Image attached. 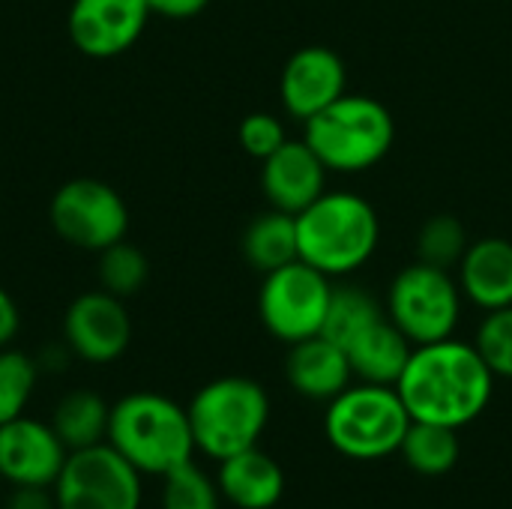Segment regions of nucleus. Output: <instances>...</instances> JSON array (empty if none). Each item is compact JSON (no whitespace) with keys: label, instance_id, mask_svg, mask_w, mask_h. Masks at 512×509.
Wrapping results in <instances>:
<instances>
[{"label":"nucleus","instance_id":"1","mask_svg":"<svg viewBox=\"0 0 512 509\" xmlns=\"http://www.w3.org/2000/svg\"><path fill=\"white\" fill-rule=\"evenodd\" d=\"M411 420L465 429L492 402L495 372L474 345L441 339L417 345L396 384Z\"/></svg>","mask_w":512,"mask_h":509},{"label":"nucleus","instance_id":"2","mask_svg":"<svg viewBox=\"0 0 512 509\" xmlns=\"http://www.w3.org/2000/svg\"><path fill=\"white\" fill-rule=\"evenodd\" d=\"M108 444L141 474L165 477L195 456L189 411L162 393H129L111 405Z\"/></svg>","mask_w":512,"mask_h":509},{"label":"nucleus","instance_id":"3","mask_svg":"<svg viewBox=\"0 0 512 509\" xmlns=\"http://www.w3.org/2000/svg\"><path fill=\"white\" fill-rule=\"evenodd\" d=\"M381 219L357 192H324L297 213L300 261L324 276H348L360 270L378 249Z\"/></svg>","mask_w":512,"mask_h":509},{"label":"nucleus","instance_id":"4","mask_svg":"<svg viewBox=\"0 0 512 509\" xmlns=\"http://www.w3.org/2000/svg\"><path fill=\"white\" fill-rule=\"evenodd\" d=\"M303 126V141L318 153L327 171L342 174L375 168L396 141V120L390 108L360 93L339 96Z\"/></svg>","mask_w":512,"mask_h":509},{"label":"nucleus","instance_id":"5","mask_svg":"<svg viewBox=\"0 0 512 509\" xmlns=\"http://www.w3.org/2000/svg\"><path fill=\"white\" fill-rule=\"evenodd\" d=\"M186 411L195 450L216 462L258 447L270 423V399L264 387L243 375H225L204 384Z\"/></svg>","mask_w":512,"mask_h":509},{"label":"nucleus","instance_id":"6","mask_svg":"<svg viewBox=\"0 0 512 509\" xmlns=\"http://www.w3.org/2000/svg\"><path fill=\"white\" fill-rule=\"evenodd\" d=\"M411 414L396 387L357 384L327 402L324 435L330 447L354 462H378L399 453Z\"/></svg>","mask_w":512,"mask_h":509},{"label":"nucleus","instance_id":"7","mask_svg":"<svg viewBox=\"0 0 512 509\" xmlns=\"http://www.w3.org/2000/svg\"><path fill=\"white\" fill-rule=\"evenodd\" d=\"M462 315V288L450 270L423 261L396 273L387 291V318L408 336V342L429 345L450 339Z\"/></svg>","mask_w":512,"mask_h":509},{"label":"nucleus","instance_id":"8","mask_svg":"<svg viewBox=\"0 0 512 509\" xmlns=\"http://www.w3.org/2000/svg\"><path fill=\"white\" fill-rule=\"evenodd\" d=\"M330 297V276L297 258L279 270L264 273L258 315L270 336H276L285 345H294L321 333Z\"/></svg>","mask_w":512,"mask_h":509},{"label":"nucleus","instance_id":"9","mask_svg":"<svg viewBox=\"0 0 512 509\" xmlns=\"http://www.w3.org/2000/svg\"><path fill=\"white\" fill-rule=\"evenodd\" d=\"M54 498L60 509H141V474L105 441L66 456Z\"/></svg>","mask_w":512,"mask_h":509},{"label":"nucleus","instance_id":"10","mask_svg":"<svg viewBox=\"0 0 512 509\" xmlns=\"http://www.w3.org/2000/svg\"><path fill=\"white\" fill-rule=\"evenodd\" d=\"M51 225L69 246L102 252L111 243L126 240L129 210L114 186L93 177H78L54 192Z\"/></svg>","mask_w":512,"mask_h":509},{"label":"nucleus","instance_id":"11","mask_svg":"<svg viewBox=\"0 0 512 509\" xmlns=\"http://www.w3.org/2000/svg\"><path fill=\"white\" fill-rule=\"evenodd\" d=\"M63 339L84 363H114L126 354L132 339V321L123 300L108 291H87L75 297L63 315Z\"/></svg>","mask_w":512,"mask_h":509},{"label":"nucleus","instance_id":"12","mask_svg":"<svg viewBox=\"0 0 512 509\" xmlns=\"http://www.w3.org/2000/svg\"><path fill=\"white\" fill-rule=\"evenodd\" d=\"M147 0H75L69 6V39L72 45L93 57L108 60L129 51L150 18Z\"/></svg>","mask_w":512,"mask_h":509},{"label":"nucleus","instance_id":"13","mask_svg":"<svg viewBox=\"0 0 512 509\" xmlns=\"http://www.w3.org/2000/svg\"><path fill=\"white\" fill-rule=\"evenodd\" d=\"M69 450L51 423L15 417L0 426V480L9 486H48L54 489Z\"/></svg>","mask_w":512,"mask_h":509},{"label":"nucleus","instance_id":"14","mask_svg":"<svg viewBox=\"0 0 512 509\" xmlns=\"http://www.w3.org/2000/svg\"><path fill=\"white\" fill-rule=\"evenodd\" d=\"M348 69L345 60L324 45H306L294 51L279 78V96L291 117L309 120L339 96H345Z\"/></svg>","mask_w":512,"mask_h":509},{"label":"nucleus","instance_id":"15","mask_svg":"<svg viewBox=\"0 0 512 509\" xmlns=\"http://www.w3.org/2000/svg\"><path fill=\"white\" fill-rule=\"evenodd\" d=\"M261 189L270 207L297 216L327 192V165L306 141L288 138L261 162Z\"/></svg>","mask_w":512,"mask_h":509},{"label":"nucleus","instance_id":"16","mask_svg":"<svg viewBox=\"0 0 512 509\" xmlns=\"http://www.w3.org/2000/svg\"><path fill=\"white\" fill-rule=\"evenodd\" d=\"M285 378L300 396L312 402H330L351 387L354 372L345 348L318 333L312 339L291 345L285 360Z\"/></svg>","mask_w":512,"mask_h":509},{"label":"nucleus","instance_id":"17","mask_svg":"<svg viewBox=\"0 0 512 509\" xmlns=\"http://www.w3.org/2000/svg\"><path fill=\"white\" fill-rule=\"evenodd\" d=\"M216 486L231 507L273 509L285 495V474L273 456L249 447L219 462Z\"/></svg>","mask_w":512,"mask_h":509},{"label":"nucleus","instance_id":"18","mask_svg":"<svg viewBox=\"0 0 512 509\" xmlns=\"http://www.w3.org/2000/svg\"><path fill=\"white\" fill-rule=\"evenodd\" d=\"M411 351L414 345L387 315L372 321L345 345L354 378H360L363 384H381V387L399 384L411 360Z\"/></svg>","mask_w":512,"mask_h":509},{"label":"nucleus","instance_id":"19","mask_svg":"<svg viewBox=\"0 0 512 509\" xmlns=\"http://www.w3.org/2000/svg\"><path fill=\"white\" fill-rule=\"evenodd\" d=\"M462 294L492 312L512 306V243L504 237H483L468 246L459 264Z\"/></svg>","mask_w":512,"mask_h":509},{"label":"nucleus","instance_id":"20","mask_svg":"<svg viewBox=\"0 0 512 509\" xmlns=\"http://www.w3.org/2000/svg\"><path fill=\"white\" fill-rule=\"evenodd\" d=\"M108 420H111V405L93 390L66 393L51 414V426L69 453L105 444Z\"/></svg>","mask_w":512,"mask_h":509},{"label":"nucleus","instance_id":"21","mask_svg":"<svg viewBox=\"0 0 512 509\" xmlns=\"http://www.w3.org/2000/svg\"><path fill=\"white\" fill-rule=\"evenodd\" d=\"M243 255L261 273H270V270H279V267L297 261L300 258L297 216L276 210V207L258 213L243 231Z\"/></svg>","mask_w":512,"mask_h":509},{"label":"nucleus","instance_id":"22","mask_svg":"<svg viewBox=\"0 0 512 509\" xmlns=\"http://www.w3.org/2000/svg\"><path fill=\"white\" fill-rule=\"evenodd\" d=\"M459 429L435 426V423H420L411 420L399 456L411 471L420 477H444L456 468L459 462Z\"/></svg>","mask_w":512,"mask_h":509},{"label":"nucleus","instance_id":"23","mask_svg":"<svg viewBox=\"0 0 512 509\" xmlns=\"http://www.w3.org/2000/svg\"><path fill=\"white\" fill-rule=\"evenodd\" d=\"M381 315H387V312L363 288H354V285L333 288V297H330V306H327V318H324L321 336H327L330 342H336L339 348H345L360 330H366Z\"/></svg>","mask_w":512,"mask_h":509},{"label":"nucleus","instance_id":"24","mask_svg":"<svg viewBox=\"0 0 512 509\" xmlns=\"http://www.w3.org/2000/svg\"><path fill=\"white\" fill-rule=\"evenodd\" d=\"M471 240L465 225L453 213H438L426 219L417 231V261L441 270H453L462 264Z\"/></svg>","mask_w":512,"mask_h":509},{"label":"nucleus","instance_id":"25","mask_svg":"<svg viewBox=\"0 0 512 509\" xmlns=\"http://www.w3.org/2000/svg\"><path fill=\"white\" fill-rule=\"evenodd\" d=\"M147 258L138 246L126 243V240H117L111 243L108 249L99 252V282H102V291L126 300L132 294H138L147 282Z\"/></svg>","mask_w":512,"mask_h":509},{"label":"nucleus","instance_id":"26","mask_svg":"<svg viewBox=\"0 0 512 509\" xmlns=\"http://www.w3.org/2000/svg\"><path fill=\"white\" fill-rule=\"evenodd\" d=\"M222 492L192 459L162 477V509H219Z\"/></svg>","mask_w":512,"mask_h":509},{"label":"nucleus","instance_id":"27","mask_svg":"<svg viewBox=\"0 0 512 509\" xmlns=\"http://www.w3.org/2000/svg\"><path fill=\"white\" fill-rule=\"evenodd\" d=\"M36 378L39 369L27 354L0 348V426L15 417H24L36 390Z\"/></svg>","mask_w":512,"mask_h":509},{"label":"nucleus","instance_id":"28","mask_svg":"<svg viewBox=\"0 0 512 509\" xmlns=\"http://www.w3.org/2000/svg\"><path fill=\"white\" fill-rule=\"evenodd\" d=\"M474 348L495 372V378H512V306L486 312Z\"/></svg>","mask_w":512,"mask_h":509},{"label":"nucleus","instance_id":"29","mask_svg":"<svg viewBox=\"0 0 512 509\" xmlns=\"http://www.w3.org/2000/svg\"><path fill=\"white\" fill-rule=\"evenodd\" d=\"M237 138H240V147L252 159H258V162H264L267 156H273L288 141L282 120L273 117V114H267V111H255V114L243 117V123L237 129Z\"/></svg>","mask_w":512,"mask_h":509},{"label":"nucleus","instance_id":"30","mask_svg":"<svg viewBox=\"0 0 512 509\" xmlns=\"http://www.w3.org/2000/svg\"><path fill=\"white\" fill-rule=\"evenodd\" d=\"M3 509H60L54 489L48 486H12V495L6 498Z\"/></svg>","mask_w":512,"mask_h":509},{"label":"nucleus","instance_id":"31","mask_svg":"<svg viewBox=\"0 0 512 509\" xmlns=\"http://www.w3.org/2000/svg\"><path fill=\"white\" fill-rule=\"evenodd\" d=\"M147 3L153 15H165V18H192L210 6V0H147Z\"/></svg>","mask_w":512,"mask_h":509},{"label":"nucleus","instance_id":"32","mask_svg":"<svg viewBox=\"0 0 512 509\" xmlns=\"http://www.w3.org/2000/svg\"><path fill=\"white\" fill-rule=\"evenodd\" d=\"M18 327H21V312L9 297V291L0 288V348H9V342L18 336Z\"/></svg>","mask_w":512,"mask_h":509}]
</instances>
